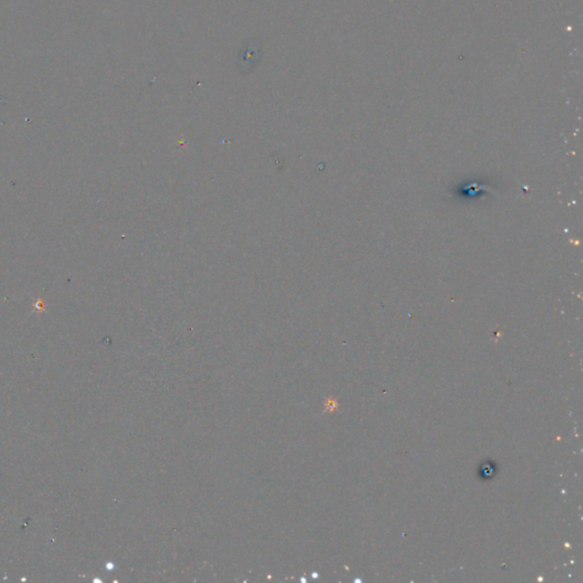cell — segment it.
Returning <instances> with one entry per match:
<instances>
[{"label": "cell", "instance_id": "obj_1", "mask_svg": "<svg viewBox=\"0 0 583 583\" xmlns=\"http://www.w3.org/2000/svg\"><path fill=\"white\" fill-rule=\"evenodd\" d=\"M261 57L260 41L253 40L243 48L239 55L238 66L243 73L251 71L253 66L258 64Z\"/></svg>", "mask_w": 583, "mask_h": 583}]
</instances>
